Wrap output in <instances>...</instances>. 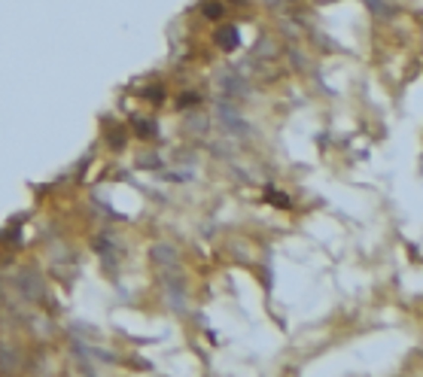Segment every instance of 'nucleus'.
Returning <instances> with one entry per match:
<instances>
[{
	"mask_svg": "<svg viewBox=\"0 0 423 377\" xmlns=\"http://www.w3.org/2000/svg\"><path fill=\"white\" fill-rule=\"evenodd\" d=\"M216 43H219L222 49H235V46H238V31H235V28H222V31L216 34Z\"/></svg>",
	"mask_w": 423,
	"mask_h": 377,
	"instance_id": "obj_1",
	"label": "nucleus"
},
{
	"mask_svg": "<svg viewBox=\"0 0 423 377\" xmlns=\"http://www.w3.org/2000/svg\"><path fill=\"white\" fill-rule=\"evenodd\" d=\"M204 12H207V15H213V19H216V15L222 12V6H219V3H207V9H204Z\"/></svg>",
	"mask_w": 423,
	"mask_h": 377,
	"instance_id": "obj_2",
	"label": "nucleus"
}]
</instances>
